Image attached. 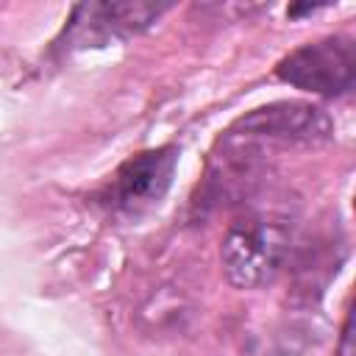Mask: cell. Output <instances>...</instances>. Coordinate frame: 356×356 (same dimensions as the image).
<instances>
[{
  "label": "cell",
  "mask_w": 356,
  "mask_h": 356,
  "mask_svg": "<svg viewBox=\"0 0 356 356\" xmlns=\"http://www.w3.org/2000/svg\"><path fill=\"white\" fill-rule=\"evenodd\" d=\"M289 250V234L281 222L242 220L222 239L220 259L225 278L236 289H256L275 278Z\"/></svg>",
  "instance_id": "cell-1"
},
{
  "label": "cell",
  "mask_w": 356,
  "mask_h": 356,
  "mask_svg": "<svg viewBox=\"0 0 356 356\" xmlns=\"http://www.w3.org/2000/svg\"><path fill=\"white\" fill-rule=\"evenodd\" d=\"M167 6L153 3H92L78 6L70 28L64 31L67 39L78 47H97L111 39H128L145 31Z\"/></svg>",
  "instance_id": "cell-4"
},
{
  "label": "cell",
  "mask_w": 356,
  "mask_h": 356,
  "mask_svg": "<svg viewBox=\"0 0 356 356\" xmlns=\"http://www.w3.org/2000/svg\"><path fill=\"white\" fill-rule=\"evenodd\" d=\"M178 167L175 147H156L128 159L111 184V200L117 209L142 211L164 197Z\"/></svg>",
  "instance_id": "cell-5"
},
{
  "label": "cell",
  "mask_w": 356,
  "mask_h": 356,
  "mask_svg": "<svg viewBox=\"0 0 356 356\" xmlns=\"http://www.w3.org/2000/svg\"><path fill=\"white\" fill-rule=\"evenodd\" d=\"M275 75L303 92L339 97L356 81V47L348 36H325L292 50L278 61Z\"/></svg>",
  "instance_id": "cell-2"
},
{
  "label": "cell",
  "mask_w": 356,
  "mask_h": 356,
  "mask_svg": "<svg viewBox=\"0 0 356 356\" xmlns=\"http://www.w3.org/2000/svg\"><path fill=\"white\" fill-rule=\"evenodd\" d=\"M334 356H356V350H353V314L350 312L345 314V323L339 331V345H337Z\"/></svg>",
  "instance_id": "cell-6"
},
{
  "label": "cell",
  "mask_w": 356,
  "mask_h": 356,
  "mask_svg": "<svg viewBox=\"0 0 356 356\" xmlns=\"http://www.w3.org/2000/svg\"><path fill=\"white\" fill-rule=\"evenodd\" d=\"M331 117L312 103L281 100L245 114L234 128L231 139L245 145H320L331 139Z\"/></svg>",
  "instance_id": "cell-3"
}]
</instances>
